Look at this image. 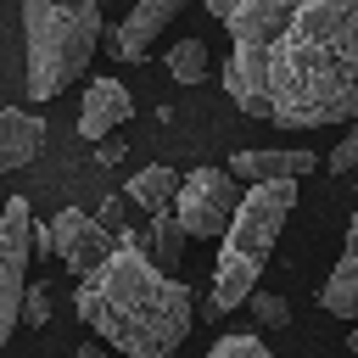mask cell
Here are the masks:
<instances>
[{
	"instance_id": "cell-1",
	"label": "cell",
	"mask_w": 358,
	"mask_h": 358,
	"mask_svg": "<svg viewBox=\"0 0 358 358\" xmlns=\"http://www.w3.org/2000/svg\"><path fill=\"white\" fill-rule=\"evenodd\" d=\"M229 34L224 95L274 129L358 123V0H201Z\"/></svg>"
},
{
	"instance_id": "cell-2",
	"label": "cell",
	"mask_w": 358,
	"mask_h": 358,
	"mask_svg": "<svg viewBox=\"0 0 358 358\" xmlns=\"http://www.w3.org/2000/svg\"><path fill=\"white\" fill-rule=\"evenodd\" d=\"M73 313L84 319L90 336H101L123 358H173L196 324L190 285H179L134 229L117 235L90 274H78Z\"/></svg>"
},
{
	"instance_id": "cell-3",
	"label": "cell",
	"mask_w": 358,
	"mask_h": 358,
	"mask_svg": "<svg viewBox=\"0 0 358 358\" xmlns=\"http://www.w3.org/2000/svg\"><path fill=\"white\" fill-rule=\"evenodd\" d=\"M296 207V179H252L241 190V207L218 241V263H213V296H207V319H224L235 308H246V296L257 291V274L285 229Z\"/></svg>"
},
{
	"instance_id": "cell-4",
	"label": "cell",
	"mask_w": 358,
	"mask_h": 358,
	"mask_svg": "<svg viewBox=\"0 0 358 358\" xmlns=\"http://www.w3.org/2000/svg\"><path fill=\"white\" fill-rule=\"evenodd\" d=\"M101 45L95 0H22V50H28V101H56L90 73Z\"/></svg>"
},
{
	"instance_id": "cell-5",
	"label": "cell",
	"mask_w": 358,
	"mask_h": 358,
	"mask_svg": "<svg viewBox=\"0 0 358 358\" xmlns=\"http://www.w3.org/2000/svg\"><path fill=\"white\" fill-rule=\"evenodd\" d=\"M34 213L28 196H11L0 213V352L22 319V291H28V252H34Z\"/></svg>"
},
{
	"instance_id": "cell-6",
	"label": "cell",
	"mask_w": 358,
	"mask_h": 358,
	"mask_svg": "<svg viewBox=\"0 0 358 358\" xmlns=\"http://www.w3.org/2000/svg\"><path fill=\"white\" fill-rule=\"evenodd\" d=\"M241 207V179L229 168H190L179 179V196H173V213L185 224V235L207 241V235H224L229 218Z\"/></svg>"
},
{
	"instance_id": "cell-7",
	"label": "cell",
	"mask_w": 358,
	"mask_h": 358,
	"mask_svg": "<svg viewBox=\"0 0 358 358\" xmlns=\"http://www.w3.org/2000/svg\"><path fill=\"white\" fill-rule=\"evenodd\" d=\"M112 229H106V218H90L84 207H62L45 229H34V252H56L62 257V268H73V274H90L106 252H112Z\"/></svg>"
},
{
	"instance_id": "cell-8",
	"label": "cell",
	"mask_w": 358,
	"mask_h": 358,
	"mask_svg": "<svg viewBox=\"0 0 358 358\" xmlns=\"http://www.w3.org/2000/svg\"><path fill=\"white\" fill-rule=\"evenodd\" d=\"M190 0H134V11L117 22V34H112V50H117V62H140L151 45H157V34L185 11Z\"/></svg>"
},
{
	"instance_id": "cell-9",
	"label": "cell",
	"mask_w": 358,
	"mask_h": 358,
	"mask_svg": "<svg viewBox=\"0 0 358 358\" xmlns=\"http://www.w3.org/2000/svg\"><path fill=\"white\" fill-rule=\"evenodd\" d=\"M134 117V95L117 84V78H90L84 90V106H78V134L84 140H106L117 123Z\"/></svg>"
},
{
	"instance_id": "cell-10",
	"label": "cell",
	"mask_w": 358,
	"mask_h": 358,
	"mask_svg": "<svg viewBox=\"0 0 358 358\" xmlns=\"http://www.w3.org/2000/svg\"><path fill=\"white\" fill-rule=\"evenodd\" d=\"M45 145V117L22 106H0V173H17L39 157Z\"/></svg>"
},
{
	"instance_id": "cell-11",
	"label": "cell",
	"mask_w": 358,
	"mask_h": 358,
	"mask_svg": "<svg viewBox=\"0 0 358 358\" xmlns=\"http://www.w3.org/2000/svg\"><path fill=\"white\" fill-rule=\"evenodd\" d=\"M319 302H324V313L358 324V213H352V224H347V246H341V257H336Z\"/></svg>"
},
{
	"instance_id": "cell-12",
	"label": "cell",
	"mask_w": 358,
	"mask_h": 358,
	"mask_svg": "<svg viewBox=\"0 0 358 358\" xmlns=\"http://www.w3.org/2000/svg\"><path fill=\"white\" fill-rule=\"evenodd\" d=\"M313 168V151H235L229 157V173L235 179H302Z\"/></svg>"
},
{
	"instance_id": "cell-13",
	"label": "cell",
	"mask_w": 358,
	"mask_h": 358,
	"mask_svg": "<svg viewBox=\"0 0 358 358\" xmlns=\"http://www.w3.org/2000/svg\"><path fill=\"white\" fill-rule=\"evenodd\" d=\"M123 196L151 218V213H168L173 207V196H179V173L173 168H162V162H151V168H140L129 185H123Z\"/></svg>"
},
{
	"instance_id": "cell-14",
	"label": "cell",
	"mask_w": 358,
	"mask_h": 358,
	"mask_svg": "<svg viewBox=\"0 0 358 358\" xmlns=\"http://www.w3.org/2000/svg\"><path fill=\"white\" fill-rule=\"evenodd\" d=\"M145 252H151L162 268H173V263H179V252H185V224H179V213H173V207H168V213H151Z\"/></svg>"
},
{
	"instance_id": "cell-15",
	"label": "cell",
	"mask_w": 358,
	"mask_h": 358,
	"mask_svg": "<svg viewBox=\"0 0 358 358\" xmlns=\"http://www.w3.org/2000/svg\"><path fill=\"white\" fill-rule=\"evenodd\" d=\"M162 62H168L173 84H201L207 67H213V50H207V39H179V45H168Z\"/></svg>"
},
{
	"instance_id": "cell-16",
	"label": "cell",
	"mask_w": 358,
	"mask_h": 358,
	"mask_svg": "<svg viewBox=\"0 0 358 358\" xmlns=\"http://www.w3.org/2000/svg\"><path fill=\"white\" fill-rule=\"evenodd\" d=\"M246 308H252V319H257L263 330H285V324H291V302L274 296V291H252Z\"/></svg>"
},
{
	"instance_id": "cell-17",
	"label": "cell",
	"mask_w": 358,
	"mask_h": 358,
	"mask_svg": "<svg viewBox=\"0 0 358 358\" xmlns=\"http://www.w3.org/2000/svg\"><path fill=\"white\" fill-rule=\"evenodd\" d=\"M207 358H274L257 336H246V330H235V336H218L213 347H207Z\"/></svg>"
},
{
	"instance_id": "cell-18",
	"label": "cell",
	"mask_w": 358,
	"mask_h": 358,
	"mask_svg": "<svg viewBox=\"0 0 358 358\" xmlns=\"http://www.w3.org/2000/svg\"><path fill=\"white\" fill-rule=\"evenodd\" d=\"M324 168H330V173H352V168H358V123H347V134L324 151Z\"/></svg>"
},
{
	"instance_id": "cell-19",
	"label": "cell",
	"mask_w": 358,
	"mask_h": 358,
	"mask_svg": "<svg viewBox=\"0 0 358 358\" xmlns=\"http://www.w3.org/2000/svg\"><path fill=\"white\" fill-rule=\"evenodd\" d=\"M50 319V296H45V285H28L22 291V324H45Z\"/></svg>"
},
{
	"instance_id": "cell-20",
	"label": "cell",
	"mask_w": 358,
	"mask_h": 358,
	"mask_svg": "<svg viewBox=\"0 0 358 358\" xmlns=\"http://www.w3.org/2000/svg\"><path fill=\"white\" fill-rule=\"evenodd\" d=\"M73 358H106V341L101 336H90V341H78V352Z\"/></svg>"
},
{
	"instance_id": "cell-21",
	"label": "cell",
	"mask_w": 358,
	"mask_h": 358,
	"mask_svg": "<svg viewBox=\"0 0 358 358\" xmlns=\"http://www.w3.org/2000/svg\"><path fill=\"white\" fill-rule=\"evenodd\" d=\"M347 352H352V358H358V324H352V330H347Z\"/></svg>"
},
{
	"instance_id": "cell-22",
	"label": "cell",
	"mask_w": 358,
	"mask_h": 358,
	"mask_svg": "<svg viewBox=\"0 0 358 358\" xmlns=\"http://www.w3.org/2000/svg\"><path fill=\"white\" fill-rule=\"evenodd\" d=\"M6 201H11V196H6V190H0V213H6Z\"/></svg>"
}]
</instances>
